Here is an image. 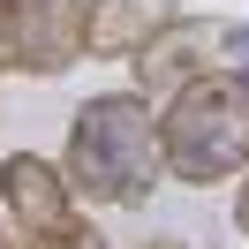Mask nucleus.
<instances>
[{
	"mask_svg": "<svg viewBox=\"0 0 249 249\" xmlns=\"http://www.w3.org/2000/svg\"><path fill=\"white\" fill-rule=\"evenodd\" d=\"M143 249H181V242H174V234H159V242H143Z\"/></svg>",
	"mask_w": 249,
	"mask_h": 249,
	"instance_id": "10",
	"label": "nucleus"
},
{
	"mask_svg": "<svg viewBox=\"0 0 249 249\" xmlns=\"http://www.w3.org/2000/svg\"><path fill=\"white\" fill-rule=\"evenodd\" d=\"M61 174L76 196L91 204H151V189L166 181V143H159V113L143 91H98L68 121Z\"/></svg>",
	"mask_w": 249,
	"mask_h": 249,
	"instance_id": "1",
	"label": "nucleus"
},
{
	"mask_svg": "<svg viewBox=\"0 0 249 249\" xmlns=\"http://www.w3.org/2000/svg\"><path fill=\"white\" fill-rule=\"evenodd\" d=\"M0 249H23V234L8 227V212H0Z\"/></svg>",
	"mask_w": 249,
	"mask_h": 249,
	"instance_id": "9",
	"label": "nucleus"
},
{
	"mask_svg": "<svg viewBox=\"0 0 249 249\" xmlns=\"http://www.w3.org/2000/svg\"><path fill=\"white\" fill-rule=\"evenodd\" d=\"M83 0H0V68L8 76H68L83 61Z\"/></svg>",
	"mask_w": 249,
	"mask_h": 249,
	"instance_id": "4",
	"label": "nucleus"
},
{
	"mask_svg": "<svg viewBox=\"0 0 249 249\" xmlns=\"http://www.w3.org/2000/svg\"><path fill=\"white\" fill-rule=\"evenodd\" d=\"M212 68H234L249 76V23H204V16H174L151 46L136 53V91L159 98V91H181L189 76H212Z\"/></svg>",
	"mask_w": 249,
	"mask_h": 249,
	"instance_id": "3",
	"label": "nucleus"
},
{
	"mask_svg": "<svg viewBox=\"0 0 249 249\" xmlns=\"http://www.w3.org/2000/svg\"><path fill=\"white\" fill-rule=\"evenodd\" d=\"M53 249H106V234H98L91 219H76V227H68V234H61V242H53Z\"/></svg>",
	"mask_w": 249,
	"mask_h": 249,
	"instance_id": "7",
	"label": "nucleus"
},
{
	"mask_svg": "<svg viewBox=\"0 0 249 249\" xmlns=\"http://www.w3.org/2000/svg\"><path fill=\"white\" fill-rule=\"evenodd\" d=\"M159 143H166V181L212 189L249 174V76L234 68L189 76L159 113Z\"/></svg>",
	"mask_w": 249,
	"mask_h": 249,
	"instance_id": "2",
	"label": "nucleus"
},
{
	"mask_svg": "<svg viewBox=\"0 0 249 249\" xmlns=\"http://www.w3.org/2000/svg\"><path fill=\"white\" fill-rule=\"evenodd\" d=\"M234 227L249 234V174H242V189H234Z\"/></svg>",
	"mask_w": 249,
	"mask_h": 249,
	"instance_id": "8",
	"label": "nucleus"
},
{
	"mask_svg": "<svg viewBox=\"0 0 249 249\" xmlns=\"http://www.w3.org/2000/svg\"><path fill=\"white\" fill-rule=\"evenodd\" d=\"M23 249H31V242H23Z\"/></svg>",
	"mask_w": 249,
	"mask_h": 249,
	"instance_id": "11",
	"label": "nucleus"
},
{
	"mask_svg": "<svg viewBox=\"0 0 249 249\" xmlns=\"http://www.w3.org/2000/svg\"><path fill=\"white\" fill-rule=\"evenodd\" d=\"M174 16V0H83V46L98 61H136Z\"/></svg>",
	"mask_w": 249,
	"mask_h": 249,
	"instance_id": "6",
	"label": "nucleus"
},
{
	"mask_svg": "<svg viewBox=\"0 0 249 249\" xmlns=\"http://www.w3.org/2000/svg\"><path fill=\"white\" fill-rule=\"evenodd\" d=\"M0 212H8V227H16L31 249H53V242L83 219V212H76V189H68V174L46 166L38 151L0 159Z\"/></svg>",
	"mask_w": 249,
	"mask_h": 249,
	"instance_id": "5",
	"label": "nucleus"
}]
</instances>
